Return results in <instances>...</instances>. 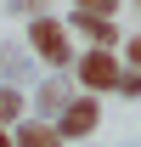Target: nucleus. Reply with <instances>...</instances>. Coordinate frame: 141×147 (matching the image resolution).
Listing matches in <instances>:
<instances>
[{"label":"nucleus","instance_id":"1","mask_svg":"<svg viewBox=\"0 0 141 147\" xmlns=\"http://www.w3.org/2000/svg\"><path fill=\"white\" fill-rule=\"evenodd\" d=\"M23 51L34 57L40 68L51 74H68L73 57H79V45H73V34L62 28V17H51V11H40V17H28V34H23Z\"/></svg>","mask_w":141,"mask_h":147},{"label":"nucleus","instance_id":"2","mask_svg":"<svg viewBox=\"0 0 141 147\" xmlns=\"http://www.w3.org/2000/svg\"><path fill=\"white\" fill-rule=\"evenodd\" d=\"M96 125H102V102H96L90 91H85V96H68V108L51 119V130L62 136V142H85Z\"/></svg>","mask_w":141,"mask_h":147},{"label":"nucleus","instance_id":"3","mask_svg":"<svg viewBox=\"0 0 141 147\" xmlns=\"http://www.w3.org/2000/svg\"><path fill=\"white\" fill-rule=\"evenodd\" d=\"M119 68H124L119 57H113V51H96V45H85V51L73 57V74H79V85H85L90 96H107V91H113Z\"/></svg>","mask_w":141,"mask_h":147},{"label":"nucleus","instance_id":"4","mask_svg":"<svg viewBox=\"0 0 141 147\" xmlns=\"http://www.w3.org/2000/svg\"><path fill=\"white\" fill-rule=\"evenodd\" d=\"M62 28H68V34H79L85 45H96V51H119V23H113V17H96V11H73Z\"/></svg>","mask_w":141,"mask_h":147},{"label":"nucleus","instance_id":"5","mask_svg":"<svg viewBox=\"0 0 141 147\" xmlns=\"http://www.w3.org/2000/svg\"><path fill=\"white\" fill-rule=\"evenodd\" d=\"M68 96H73V79H68V74H45V79H40V91H34L40 119H56V113L68 108Z\"/></svg>","mask_w":141,"mask_h":147},{"label":"nucleus","instance_id":"6","mask_svg":"<svg viewBox=\"0 0 141 147\" xmlns=\"http://www.w3.org/2000/svg\"><path fill=\"white\" fill-rule=\"evenodd\" d=\"M11 147H62V136L51 130V119H17L11 125Z\"/></svg>","mask_w":141,"mask_h":147},{"label":"nucleus","instance_id":"7","mask_svg":"<svg viewBox=\"0 0 141 147\" xmlns=\"http://www.w3.org/2000/svg\"><path fill=\"white\" fill-rule=\"evenodd\" d=\"M28 74H34V57L23 51L17 40H6V45H0V85H23Z\"/></svg>","mask_w":141,"mask_h":147},{"label":"nucleus","instance_id":"8","mask_svg":"<svg viewBox=\"0 0 141 147\" xmlns=\"http://www.w3.org/2000/svg\"><path fill=\"white\" fill-rule=\"evenodd\" d=\"M23 108H28V102H23V85H0V125L6 130L23 119Z\"/></svg>","mask_w":141,"mask_h":147},{"label":"nucleus","instance_id":"9","mask_svg":"<svg viewBox=\"0 0 141 147\" xmlns=\"http://www.w3.org/2000/svg\"><path fill=\"white\" fill-rule=\"evenodd\" d=\"M113 91H119V96H141V74H136V68H119Z\"/></svg>","mask_w":141,"mask_h":147},{"label":"nucleus","instance_id":"10","mask_svg":"<svg viewBox=\"0 0 141 147\" xmlns=\"http://www.w3.org/2000/svg\"><path fill=\"white\" fill-rule=\"evenodd\" d=\"M45 6H51V0H6V11H11V17H40Z\"/></svg>","mask_w":141,"mask_h":147},{"label":"nucleus","instance_id":"11","mask_svg":"<svg viewBox=\"0 0 141 147\" xmlns=\"http://www.w3.org/2000/svg\"><path fill=\"white\" fill-rule=\"evenodd\" d=\"M119 51H124L119 62H130V68L141 74V34H130V40H119Z\"/></svg>","mask_w":141,"mask_h":147},{"label":"nucleus","instance_id":"12","mask_svg":"<svg viewBox=\"0 0 141 147\" xmlns=\"http://www.w3.org/2000/svg\"><path fill=\"white\" fill-rule=\"evenodd\" d=\"M73 11H96V17H113L119 0H73Z\"/></svg>","mask_w":141,"mask_h":147},{"label":"nucleus","instance_id":"13","mask_svg":"<svg viewBox=\"0 0 141 147\" xmlns=\"http://www.w3.org/2000/svg\"><path fill=\"white\" fill-rule=\"evenodd\" d=\"M0 147H11V130H6V125H0Z\"/></svg>","mask_w":141,"mask_h":147},{"label":"nucleus","instance_id":"14","mask_svg":"<svg viewBox=\"0 0 141 147\" xmlns=\"http://www.w3.org/2000/svg\"><path fill=\"white\" fill-rule=\"evenodd\" d=\"M136 11H141V0H136Z\"/></svg>","mask_w":141,"mask_h":147}]
</instances>
